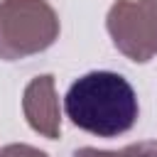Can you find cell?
Returning a JSON list of instances; mask_svg holds the SVG:
<instances>
[{"label":"cell","mask_w":157,"mask_h":157,"mask_svg":"<svg viewBox=\"0 0 157 157\" xmlns=\"http://www.w3.org/2000/svg\"><path fill=\"white\" fill-rule=\"evenodd\" d=\"M0 157H49V155L27 142H10L0 147Z\"/></svg>","instance_id":"6"},{"label":"cell","mask_w":157,"mask_h":157,"mask_svg":"<svg viewBox=\"0 0 157 157\" xmlns=\"http://www.w3.org/2000/svg\"><path fill=\"white\" fill-rule=\"evenodd\" d=\"M61 32L47 0H0V59L17 61L47 52Z\"/></svg>","instance_id":"2"},{"label":"cell","mask_w":157,"mask_h":157,"mask_svg":"<svg viewBox=\"0 0 157 157\" xmlns=\"http://www.w3.org/2000/svg\"><path fill=\"white\" fill-rule=\"evenodd\" d=\"M71 157H157V140H142L125 145L120 150H98V147H78Z\"/></svg>","instance_id":"5"},{"label":"cell","mask_w":157,"mask_h":157,"mask_svg":"<svg viewBox=\"0 0 157 157\" xmlns=\"http://www.w3.org/2000/svg\"><path fill=\"white\" fill-rule=\"evenodd\" d=\"M113 47L135 64L157 54V0H115L105 15Z\"/></svg>","instance_id":"3"},{"label":"cell","mask_w":157,"mask_h":157,"mask_svg":"<svg viewBox=\"0 0 157 157\" xmlns=\"http://www.w3.org/2000/svg\"><path fill=\"white\" fill-rule=\"evenodd\" d=\"M64 113L78 130L110 140L132 130L140 103L132 83L123 74L88 71L69 86Z\"/></svg>","instance_id":"1"},{"label":"cell","mask_w":157,"mask_h":157,"mask_svg":"<svg viewBox=\"0 0 157 157\" xmlns=\"http://www.w3.org/2000/svg\"><path fill=\"white\" fill-rule=\"evenodd\" d=\"M22 113H25L27 125L37 135L47 140L61 137V110H59V93H56L54 74H39L25 86Z\"/></svg>","instance_id":"4"}]
</instances>
